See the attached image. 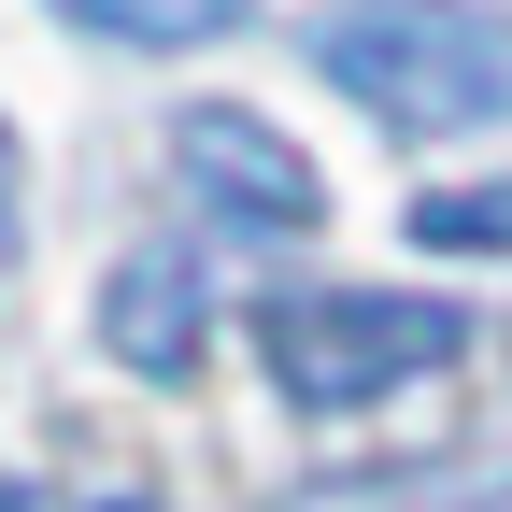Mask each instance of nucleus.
<instances>
[{"label":"nucleus","mask_w":512,"mask_h":512,"mask_svg":"<svg viewBox=\"0 0 512 512\" xmlns=\"http://www.w3.org/2000/svg\"><path fill=\"white\" fill-rule=\"evenodd\" d=\"M299 512H512V470L498 484H342V498H299Z\"/></svg>","instance_id":"nucleus-7"},{"label":"nucleus","mask_w":512,"mask_h":512,"mask_svg":"<svg viewBox=\"0 0 512 512\" xmlns=\"http://www.w3.org/2000/svg\"><path fill=\"white\" fill-rule=\"evenodd\" d=\"M313 72L384 128H498L512 114V15L498 0H328Z\"/></svg>","instance_id":"nucleus-1"},{"label":"nucleus","mask_w":512,"mask_h":512,"mask_svg":"<svg viewBox=\"0 0 512 512\" xmlns=\"http://www.w3.org/2000/svg\"><path fill=\"white\" fill-rule=\"evenodd\" d=\"M100 512H143V498H100Z\"/></svg>","instance_id":"nucleus-9"},{"label":"nucleus","mask_w":512,"mask_h":512,"mask_svg":"<svg viewBox=\"0 0 512 512\" xmlns=\"http://www.w3.org/2000/svg\"><path fill=\"white\" fill-rule=\"evenodd\" d=\"M72 29H100V43H143V57H171V43H214V29H242V0H57Z\"/></svg>","instance_id":"nucleus-5"},{"label":"nucleus","mask_w":512,"mask_h":512,"mask_svg":"<svg viewBox=\"0 0 512 512\" xmlns=\"http://www.w3.org/2000/svg\"><path fill=\"white\" fill-rule=\"evenodd\" d=\"M200 328H214V271H200V242H128L114 271H100V356H128L143 384L200 370Z\"/></svg>","instance_id":"nucleus-4"},{"label":"nucleus","mask_w":512,"mask_h":512,"mask_svg":"<svg viewBox=\"0 0 512 512\" xmlns=\"http://www.w3.org/2000/svg\"><path fill=\"white\" fill-rule=\"evenodd\" d=\"M171 185H185V200H214V228H256V242H285V228L328 214V171H313L271 114H242V100L171 114Z\"/></svg>","instance_id":"nucleus-3"},{"label":"nucleus","mask_w":512,"mask_h":512,"mask_svg":"<svg viewBox=\"0 0 512 512\" xmlns=\"http://www.w3.org/2000/svg\"><path fill=\"white\" fill-rule=\"evenodd\" d=\"M256 356H271V384L299 413H370V399H399V384L456 370L470 328H456V299L328 285V299H271V313H256Z\"/></svg>","instance_id":"nucleus-2"},{"label":"nucleus","mask_w":512,"mask_h":512,"mask_svg":"<svg viewBox=\"0 0 512 512\" xmlns=\"http://www.w3.org/2000/svg\"><path fill=\"white\" fill-rule=\"evenodd\" d=\"M15 200H29V157H15V128H0V242H15Z\"/></svg>","instance_id":"nucleus-8"},{"label":"nucleus","mask_w":512,"mask_h":512,"mask_svg":"<svg viewBox=\"0 0 512 512\" xmlns=\"http://www.w3.org/2000/svg\"><path fill=\"white\" fill-rule=\"evenodd\" d=\"M413 242H441V256H512V185H441V200H413Z\"/></svg>","instance_id":"nucleus-6"}]
</instances>
